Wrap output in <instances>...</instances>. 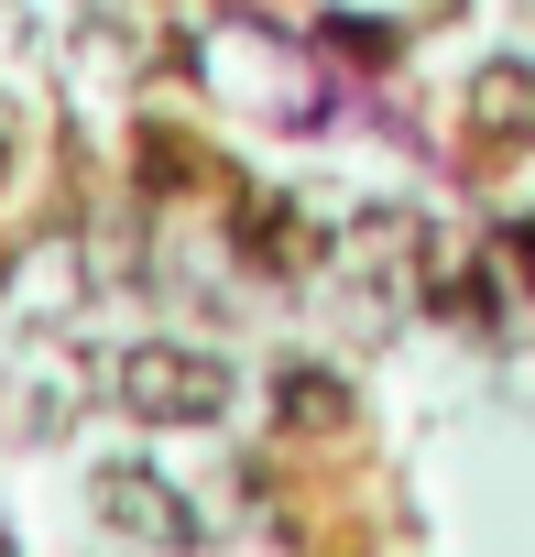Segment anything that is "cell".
<instances>
[{
	"label": "cell",
	"instance_id": "cell-1",
	"mask_svg": "<svg viewBox=\"0 0 535 557\" xmlns=\"http://www.w3.org/2000/svg\"><path fill=\"white\" fill-rule=\"evenodd\" d=\"M121 383H132V405L142 416H208L229 383H219V361H186V350H132L121 361Z\"/></svg>",
	"mask_w": 535,
	"mask_h": 557
},
{
	"label": "cell",
	"instance_id": "cell-2",
	"mask_svg": "<svg viewBox=\"0 0 535 557\" xmlns=\"http://www.w3.org/2000/svg\"><path fill=\"white\" fill-rule=\"evenodd\" d=\"M110 513H121V524H142V535H164V546H186V513H175V503H164V481H142V470H121V481H110Z\"/></svg>",
	"mask_w": 535,
	"mask_h": 557
}]
</instances>
